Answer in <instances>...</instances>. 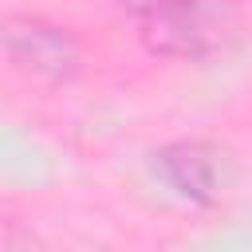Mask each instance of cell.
<instances>
[{
	"label": "cell",
	"instance_id": "obj_1",
	"mask_svg": "<svg viewBox=\"0 0 252 252\" xmlns=\"http://www.w3.org/2000/svg\"><path fill=\"white\" fill-rule=\"evenodd\" d=\"M142 43L161 59H209L220 55L244 28L240 0H165L138 16Z\"/></svg>",
	"mask_w": 252,
	"mask_h": 252
},
{
	"label": "cell",
	"instance_id": "obj_2",
	"mask_svg": "<svg viewBox=\"0 0 252 252\" xmlns=\"http://www.w3.org/2000/svg\"><path fill=\"white\" fill-rule=\"evenodd\" d=\"M0 51L20 79L43 91L71 87L83 71V43L75 39V32L35 12L0 20Z\"/></svg>",
	"mask_w": 252,
	"mask_h": 252
},
{
	"label": "cell",
	"instance_id": "obj_3",
	"mask_svg": "<svg viewBox=\"0 0 252 252\" xmlns=\"http://www.w3.org/2000/svg\"><path fill=\"white\" fill-rule=\"evenodd\" d=\"M154 173L173 197H181L189 205H213L220 193V181H224L220 154L197 138H181V142L154 150Z\"/></svg>",
	"mask_w": 252,
	"mask_h": 252
},
{
	"label": "cell",
	"instance_id": "obj_4",
	"mask_svg": "<svg viewBox=\"0 0 252 252\" xmlns=\"http://www.w3.org/2000/svg\"><path fill=\"white\" fill-rule=\"evenodd\" d=\"M134 16H142V12H150V8H158V4H165V0H122Z\"/></svg>",
	"mask_w": 252,
	"mask_h": 252
}]
</instances>
